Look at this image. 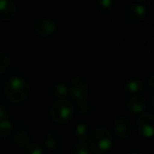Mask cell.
Returning <instances> with one entry per match:
<instances>
[{"label": "cell", "instance_id": "6da1fadb", "mask_svg": "<svg viewBox=\"0 0 154 154\" xmlns=\"http://www.w3.org/2000/svg\"><path fill=\"white\" fill-rule=\"evenodd\" d=\"M5 95L12 103H22L29 98L31 86L28 80L21 75H14L10 77L5 84Z\"/></svg>", "mask_w": 154, "mask_h": 154}, {"label": "cell", "instance_id": "7a4b0ae2", "mask_svg": "<svg viewBox=\"0 0 154 154\" xmlns=\"http://www.w3.org/2000/svg\"><path fill=\"white\" fill-rule=\"evenodd\" d=\"M88 146L95 154H105L113 146V135L107 127L99 126L90 133Z\"/></svg>", "mask_w": 154, "mask_h": 154}, {"label": "cell", "instance_id": "3957f363", "mask_svg": "<svg viewBox=\"0 0 154 154\" xmlns=\"http://www.w3.org/2000/svg\"><path fill=\"white\" fill-rule=\"evenodd\" d=\"M75 108L68 99H60L49 108L48 115L52 122L57 125H66L73 119Z\"/></svg>", "mask_w": 154, "mask_h": 154}, {"label": "cell", "instance_id": "277c9868", "mask_svg": "<svg viewBox=\"0 0 154 154\" xmlns=\"http://www.w3.org/2000/svg\"><path fill=\"white\" fill-rule=\"evenodd\" d=\"M68 91L71 98L77 103L87 100L90 93L88 80L82 75H75L70 79L68 85Z\"/></svg>", "mask_w": 154, "mask_h": 154}, {"label": "cell", "instance_id": "5b68a950", "mask_svg": "<svg viewBox=\"0 0 154 154\" xmlns=\"http://www.w3.org/2000/svg\"><path fill=\"white\" fill-rule=\"evenodd\" d=\"M135 129L141 137L151 138L154 134V115L151 112H143L135 120Z\"/></svg>", "mask_w": 154, "mask_h": 154}, {"label": "cell", "instance_id": "8992f818", "mask_svg": "<svg viewBox=\"0 0 154 154\" xmlns=\"http://www.w3.org/2000/svg\"><path fill=\"white\" fill-rule=\"evenodd\" d=\"M147 9L143 5H131L126 7L122 12V18L127 23L136 24L141 22L147 17Z\"/></svg>", "mask_w": 154, "mask_h": 154}, {"label": "cell", "instance_id": "52a82bcc", "mask_svg": "<svg viewBox=\"0 0 154 154\" xmlns=\"http://www.w3.org/2000/svg\"><path fill=\"white\" fill-rule=\"evenodd\" d=\"M57 31V23L50 18H41L33 24V32L40 38L53 36Z\"/></svg>", "mask_w": 154, "mask_h": 154}, {"label": "cell", "instance_id": "ba28073f", "mask_svg": "<svg viewBox=\"0 0 154 154\" xmlns=\"http://www.w3.org/2000/svg\"><path fill=\"white\" fill-rule=\"evenodd\" d=\"M125 107H126L127 111L130 112L131 114L139 115V114L146 112V110H147L148 99L141 94L131 95L126 100Z\"/></svg>", "mask_w": 154, "mask_h": 154}, {"label": "cell", "instance_id": "9c48e42d", "mask_svg": "<svg viewBox=\"0 0 154 154\" xmlns=\"http://www.w3.org/2000/svg\"><path fill=\"white\" fill-rule=\"evenodd\" d=\"M113 132L120 139H128L132 134V124L127 116L120 115L113 122Z\"/></svg>", "mask_w": 154, "mask_h": 154}, {"label": "cell", "instance_id": "30bf717a", "mask_svg": "<svg viewBox=\"0 0 154 154\" xmlns=\"http://www.w3.org/2000/svg\"><path fill=\"white\" fill-rule=\"evenodd\" d=\"M45 146L51 151H58L62 148L63 145V137L58 131L49 130L43 137Z\"/></svg>", "mask_w": 154, "mask_h": 154}, {"label": "cell", "instance_id": "8fae6325", "mask_svg": "<svg viewBox=\"0 0 154 154\" xmlns=\"http://www.w3.org/2000/svg\"><path fill=\"white\" fill-rule=\"evenodd\" d=\"M17 7L12 0H0V20L10 22L16 17Z\"/></svg>", "mask_w": 154, "mask_h": 154}, {"label": "cell", "instance_id": "7c38bea8", "mask_svg": "<svg viewBox=\"0 0 154 154\" xmlns=\"http://www.w3.org/2000/svg\"><path fill=\"white\" fill-rule=\"evenodd\" d=\"M49 93L52 97H54L57 100L66 99V97L69 94L68 85L64 82H62V80H55V82H51V85H50Z\"/></svg>", "mask_w": 154, "mask_h": 154}, {"label": "cell", "instance_id": "4fadbf2b", "mask_svg": "<svg viewBox=\"0 0 154 154\" xmlns=\"http://www.w3.org/2000/svg\"><path fill=\"white\" fill-rule=\"evenodd\" d=\"M143 90H145V82H143L140 78H130L127 79L124 84V91L128 94H140Z\"/></svg>", "mask_w": 154, "mask_h": 154}, {"label": "cell", "instance_id": "5bb4252c", "mask_svg": "<svg viewBox=\"0 0 154 154\" xmlns=\"http://www.w3.org/2000/svg\"><path fill=\"white\" fill-rule=\"evenodd\" d=\"M31 141H32V134L26 129H20L13 136V143L18 147H26Z\"/></svg>", "mask_w": 154, "mask_h": 154}, {"label": "cell", "instance_id": "9a60e30c", "mask_svg": "<svg viewBox=\"0 0 154 154\" xmlns=\"http://www.w3.org/2000/svg\"><path fill=\"white\" fill-rule=\"evenodd\" d=\"M90 127L85 122L77 124L74 128V135L78 143H87L90 136Z\"/></svg>", "mask_w": 154, "mask_h": 154}, {"label": "cell", "instance_id": "2e32d148", "mask_svg": "<svg viewBox=\"0 0 154 154\" xmlns=\"http://www.w3.org/2000/svg\"><path fill=\"white\" fill-rule=\"evenodd\" d=\"M95 7L98 13L106 15L113 10V0H96Z\"/></svg>", "mask_w": 154, "mask_h": 154}, {"label": "cell", "instance_id": "e0dca14e", "mask_svg": "<svg viewBox=\"0 0 154 154\" xmlns=\"http://www.w3.org/2000/svg\"><path fill=\"white\" fill-rule=\"evenodd\" d=\"M12 133H13V125L10 119L0 120V138H9Z\"/></svg>", "mask_w": 154, "mask_h": 154}, {"label": "cell", "instance_id": "ac0fdd59", "mask_svg": "<svg viewBox=\"0 0 154 154\" xmlns=\"http://www.w3.org/2000/svg\"><path fill=\"white\" fill-rule=\"evenodd\" d=\"M24 154H45V149L40 143L31 141L24 147Z\"/></svg>", "mask_w": 154, "mask_h": 154}, {"label": "cell", "instance_id": "d6986e66", "mask_svg": "<svg viewBox=\"0 0 154 154\" xmlns=\"http://www.w3.org/2000/svg\"><path fill=\"white\" fill-rule=\"evenodd\" d=\"M90 148L87 143H76L71 149L70 154H91Z\"/></svg>", "mask_w": 154, "mask_h": 154}, {"label": "cell", "instance_id": "ffe728a7", "mask_svg": "<svg viewBox=\"0 0 154 154\" xmlns=\"http://www.w3.org/2000/svg\"><path fill=\"white\" fill-rule=\"evenodd\" d=\"M10 64H11V60L9 55L5 52L0 51V74L7 72L10 68Z\"/></svg>", "mask_w": 154, "mask_h": 154}, {"label": "cell", "instance_id": "44dd1931", "mask_svg": "<svg viewBox=\"0 0 154 154\" xmlns=\"http://www.w3.org/2000/svg\"><path fill=\"white\" fill-rule=\"evenodd\" d=\"M78 105H79V111L82 115H89V114H91L94 111V107L89 103L88 99L82 101V103H78Z\"/></svg>", "mask_w": 154, "mask_h": 154}, {"label": "cell", "instance_id": "7402d4cb", "mask_svg": "<svg viewBox=\"0 0 154 154\" xmlns=\"http://www.w3.org/2000/svg\"><path fill=\"white\" fill-rule=\"evenodd\" d=\"M10 117V112L5 103L2 101V99L0 98V120L1 119H9Z\"/></svg>", "mask_w": 154, "mask_h": 154}, {"label": "cell", "instance_id": "603a6c76", "mask_svg": "<svg viewBox=\"0 0 154 154\" xmlns=\"http://www.w3.org/2000/svg\"><path fill=\"white\" fill-rule=\"evenodd\" d=\"M145 87H148L150 90H153L154 88V75L152 74H149L146 78V82H145Z\"/></svg>", "mask_w": 154, "mask_h": 154}, {"label": "cell", "instance_id": "cb8c5ba5", "mask_svg": "<svg viewBox=\"0 0 154 154\" xmlns=\"http://www.w3.org/2000/svg\"><path fill=\"white\" fill-rule=\"evenodd\" d=\"M127 154H143V153H140V152H138V151H130Z\"/></svg>", "mask_w": 154, "mask_h": 154}, {"label": "cell", "instance_id": "d4e9b609", "mask_svg": "<svg viewBox=\"0 0 154 154\" xmlns=\"http://www.w3.org/2000/svg\"><path fill=\"white\" fill-rule=\"evenodd\" d=\"M137 1V3H138V5H143V2H147L148 0H136Z\"/></svg>", "mask_w": 154, "mask_h": 154}, {"label": "cell", "instance_id": "484cf974", "mask_svg": "<svg viewBox=\"0 0 154 154\" xmlns=\"http://www.w3.org/2000/svg\"><path fill=\"white\" fill-rule=\"evenodd\" d=\"M56 154H60V153H56Z\"/></svg>", "mask_w": 154, "mask_h": 154}]
</instances>
